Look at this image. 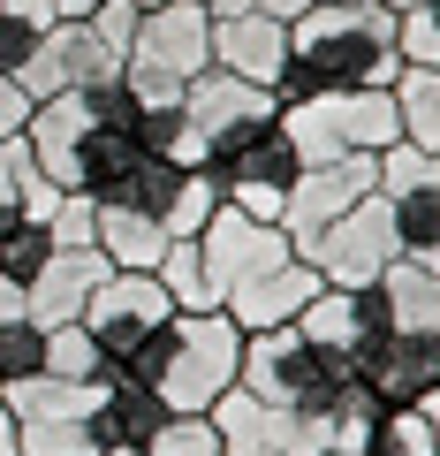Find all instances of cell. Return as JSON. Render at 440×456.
<instances>
[{"instance_id": "obj_2", "label": "cell", "mask_w": 440, "mask_h": 456, "mask_svg": "<svg viewBox=\"0 0 440 456\" xmlns=\"http://www.w3.org/2000/svg\"><path fill=\"white\" fill-rule=\"evenodd\" d=\"M236 373H244V327L220 305L212 312H167L130 358L115 365V380L152 388L167 411H212L236 388Z\"/></svg>"}, {"instance_id": "obj_21", "label": "cell", "mask_w": 440, "mask_h": 456, "mask_svg": "<svg viewBox=\"0 0 440 456\" xmlns=\"http://www.w3.org/2000/svg\"><path fill=\"white\" fill-rule=\"evenodd\" d=\"M395 114H403V145L440 152V69H403L395 77Z\"/></svg>"}, {"instance_id": "obj_28", "label": "cell", "mask_w": 440, "mask_h": 456, "mask_svg": "<svg viewBox=\"0 0 440 456\" xmlns=\"http://www.w3.org/2000/svg\"><path fill=\"white\" fill-rule=\"evenodd\" d=\"M395 46H403V69H440V0L433 8H410Z\"/></svg>"}, {"instance_id": "obj_26", "label": "cell", "mask_w": 440, "mask_h": 456, "mask_svg": "<svg viewBox=\"0 0 440 456\" xmlns=\"http://www.w3.org/2000/svg\"><path fill=\"white\" fill-rule=\"evenodd\" d=\"M46 373V327L16 320V327H0V388L8 380H38Z\"/></svg>"}, {"instance_id": "obj_23", "label": "cell", "mask_w": 440, "mask_h": 456, "mask_svg": "<svg viewBox=\"0 0 440 456\" xmlns=\"http://www.w3.org/2000/svg\"><path fill=\"white\" fill-rule=\"evenodd\" d=\"M357 456H440V441H433V419H425V411H380Z\"/></svg>"}, {"instance_id": "obj_20", "label": "cell", "mask_w": 440, "mask_h": 456, "mask_svg": "<svg viewBox=\"0 0 440 456\" xmlns=\"http://www.w3.org/2000/svg\"><path fill=\"white\" fill-rule=\"evenodd\" d=\"M380 297H388V320H403V327H425V335H440V266L395 259V266H388V281H380Z\"/></svg>"}, {"instance_id": "obj_8", "label": "cell", "mask_w": 440, "mask_h": 456, "mask_svg": "<svg viewBox=\"0 0 440 456\" xmlns=\"http://www.w3.org/2000/svg\"><path fill=\"white\" fill-rule=\"evenodd\" d=\"M380 198H388V213H395L403 259L440 266V152L388 145L380 152Z\"/></svg>"}, {"instance_id": "obj_25", "label": "cell", "mask_w": 440, "mask_h": 456, "mask_svg": "<svg viewBox=\"0 0 440 456\" xmlns=\"http://www.w3.org/2000/svg\"><path fill=\"white\" fill-rule=\"evenodd\" d=\"M145 456H220L212 419H205V411H167V426L145 441Z\"/></svg>"}, {"instance_id": "obj_9", "label": "cell", "mask_w": 440, "mask_h": 456, "mask_svg": "<svg viewBox=\"0 0 440 456\" xmlns=\"http://www.w3.org/2000/svg\"><path fill=\"white\" fill-rule=\"evenodd\" d=\"M167 312H175V305H167L160 274H130V266H115V274L92 289V305H84V320H76V327L99 342V358H107V373H115V365L130 358L137 342H145L152 327L167 320Z\"/></svg>"}, {"instance_id": "obj_3", "label": "cell", "mask_w": 440, "mask_h": 456, "mask_svg": "<svg viewBox=\"0 0 440 456\" xmlns=\"http://www.w3.org/2000/svg\"><path fill=\"white\" fill-rule=\"evenodd\" d=\"M236 388H251L289 426H304V419H334L364 380H357V365H349L342 350H326V342H311L296 320H281V327L244 335V373H236Z\"/></svg>"}, {"instance_id": "obj_16", "label": "cell", "mask_w": 440, "mask_h": 456, "mask_svg": "<svg viewBox=\"0 0 440 456\" xmlns=\"http://www.w3.org/2000/svg\"><path fill=\"white\" fill-rule=\"evenodd\" d=\"M115 274L107 266V251H53L46 266L31 274V327H68V320H84V305H92V289Z\"/></svg>"}, {"instance_id": "obj_30", "label": "cell", "mask_w": 440, "mask_h": 456, "mask_svg": "<svg viewBox=\"0 0 440 456\" xmlns=\"http://www.w3.org/2000/svg\"><path fill=\"white\" fill-rule=\"evenodd\" d=\"M31 46H38V23H23V16H0V77H16V69L31 61Z\"/></svg>"}, {"instance_id": "obj_14", "label": "cell", "mask_w": 440, "mask_h": 456, "mask_svg": "<svg viewBox=\"0 0 440 456\" xmlns=\"http://www.w3.org/2000/svg\"><path fill=\"white\" fill-rule=\"evenodd\" d=\"M311 297H319V274H311V259H274L266 266V274H251L244 289H228V320L244 327V335H259V327H281V320H296V312L311 305Z\"/></svg>"}, {"instance_id": "obj_6", "label": "cell", "mask_w": 440, "mask_h": 456, "mask_svg": "<svg viewBox=\"0 0 440 456\" xmlns=\"http://www.w3.org/2000/svg\"><path fill=\"white\" fill-rule=\"evenodd\" d=\"M182 114H190V137L205 145V175H212V167H228L236 152H251L266 130H281L274 92L228 77V69H205V77L182 92Z\"/></svg>"}, {"instance_id": "obj_32", "label": "cell", "mask_w": 440, "mask_h": 456, "mask_svg": "<svg viewBox=\"0 0 440 456\" xmlns=\"http://www.w3.org/2000/svg\"><path fill=\"white\" fill-rule=\"evenodd\" d=\"M23 122H31V92H23L16 77H0V145L23 137Z\"/></svg>"}, {"instance_id": "obj_4", "label": "cell", "mask_w": 440, "mask_h": 456, "mask_svg": "<svg viewBox=\"0 0 440 456\" xmlns=\"http://www.w3.org/2000/svg\"><path fill=\"white\" fill-rule=\"evenodd\" d=\"M281 137L296 145V160H342V152H388L403 145V114H395V84H357V92H311L296 107H281Z\"/></svg>"}, {"instance_id": "obj_1", "label": "cell", "mask_w": 440, "mask_h": 456, "mask_svg": "<svg viewBox=\"0 0 440 456\" xmlns=\"http://www.w3.org/2000/svg\"><path fill=\"white\" fill-rule=\"evenodd\" d=\"M403 16L380 0H311L289 23V69L274 77V107H296L311 92H357V84H395Z\"/></svg>"}, {"instance_id": "obj_39", "label": "cell", "mask_w": 440, "mask_h": 456, "mask_svg": "<svg viewBox=\"0 0 440 456\" xmlns=\"http://www.w3.org/2000/svg\"><path fill=\"white\" fill-rule=\"evenodd\" d=\"M0 198H8V183H0Z\"/></svg>"}, {"instance_id": "obj_22", "label": "cell", "mask_w": 440, "mask_h": 456, "mask_svg": "<svg viewBox=\"0 0 440 456\" xmlns=\"http://www.w3.org/2000/svg\"><path fill=\"white\" fill-rule=\"evenodd\" d=\"M160 289L175 312H212V289H205V259H197V236H175V244L160 251Z\"/></svg>"}, {"instance_id": "obj_33", "label": "cell", "mask_w": 440, "mask_h": 456, "mask_svg": "<svg viewBox=\"0 0 440 456\" xmlns=\"http://www.w3.org/2000/svg\"><path fill=\"white\" fill-rule=\"evenodd\" d=\"M16 320H31V289L0 274V327H16Z\"/></svg>"}, {"instance_id": "obj_35", "label": "cell", "mask_w": 440, "mask_h": 456, "mask_svg": "<svg viewBox=\"0 0 440 456\" xmlns=\"http://www.w3.org/2000/svg\"><path fill=\"white\" fill-rule=\"evenodd\" d=\"M92 8H107V0H53V16H92Z\"/></svg>"}, {"instance_id": "obj_36", "label": "cell", "mask_w": 440, "mask_h": 456, "mask_svg": "<svg viewBox=\"0 0 440 456\" xmlns=\"http://www.w3.org/2000/svg\"><path fill=\"white\" fill-rule=\"evenodd\" d=\"M380 8H395V16H410V8H433V0H380Z\"/></svg>"}, {"instance_id": "obj_31", "label": "cell", "mask_w": 440, "mask_h": 456, "mask_svg": "<svg viewBox=\"0 0 440 456\" xmlns=\"http://www.w3.org/2000/svg\"><path fill=\"white\" fill-rule=\"evenodd\" d=\"M84 23H92V31L107 38V46H115V53H130V31H137V8H130V0H107V8H92V16H84Z\"/></svg>"}, {"instance_id": "obj_15", "label": "cell", "mask_w": 440, "mask_h": 456, "mask_svg": "<svg viewBox=\"0 0 440 456\" xmlns=\"http://www.w3.org/2000/svg\"><path fill=\"white\" fill-rule=\"evenodd\" d=\"M212 69L274 92V77L289 69V23H274V16H212Z\"/></svg>"}, {"instance_id": "obj_27", "label": "cell", "mask_w": 440, "mask_h": 456, "mask_svg": "<svg viewBox=\"0 0 440 456\" xmlns=\"http://www.w3.org/2000/svg\"><path fill=\"white\" fill-rule=\"evenodd\" d=\"M46 236H53V251H92L99 244V206L84 191H61V206L46 213Z\"/></svg>"}, {"instance_id": "obj_17", "label": "cell", "mask_w": 440, "mask_h": 456, "mask_svg": "<svg viewBox=\"0 0 440 456\" xmlns=\"http://www.w3.org/2000/svg\"><path fill=\"white\" fill-rule=\"evenodd\" d=\"M205 419H212L220 456H289V419H281L274 403H259L251 388H228Z\"/></svg>"}, {"instance_id": "obj_7", "label": "cell", "mask_w": 440, "mask_h": 456, "mask_svg": "<svg viewBox=\"0 0 440 456\" xmlns=\"http://www.w3.org/2000/svg\"><path fill=\"white\" fill-rule=\"evenodd\" d=\"M296 259H311V274H319L326 289H372V281H388V266L403 259L388 198L372 191L364 206H349L342 221H326L319 236H304V244H296Z\"/></svg>"}, {"instance_id": "obj_13", "label": "cell", "mask_w": 440, "mask_h": 456, "mask_svg": "<svg viewBox=\"0 0 440 456\" xmlns=\"http://www.w3.org/2000/svg\"><path fill=\"white\" fill-rule=\"evenodd\" d=\"M296 145L281 130H266L251 152H236L228 167H212V183H220V206H236V213H251V221H274L281 228V206H289V191H296Z\"/></svg>"}, {"instance_id": "obj_37", "label": "cell", "mask_w": 440, "mask_h": 456, "mask_svg": "<svg viewBox=\"0 0 440 456\" xmlns=\"http://www.w3.org/2000/svg\"><path fill=\"white\" fill-rule=\"evenodd\" d=\"M425 411V419H433V441H440V395H433V403H418Z\"/></svg>"}, {"instance_id": "obj_34", "label": "cell", "mask_w": 440, "mask_h": 456, "mask_svg": "<svg viewBox=\"0 0 440 456\" xmlns=\"http://www.w3.org/2000/svg\"><path fill=\"white\" fill-rule=\"evenodd\" d=\"M0 16H23V23H38V31L61 23V16H53V0H0Z\"/></svg>"}, {"instance_id": "obj_5", "label": "cell", "mask_w": 440, "mask_h": 456, "mask_svg": "<svg viewBox=\"0 0 440 456\" xmlns=\"http://www.w3.org/2000/svg\"><path fill=\"white\" fill-rule=\"evenodd\" d=\"M205 69H212V16L197 0H160L137 16L130 53H122V77L137 99H182Z\"/></svg>"}, {"instance_id": "obj_24", "label": "cell", "mask_w": 440, "mask_h": 456, "mask_svg": "<svg viewBox=\"0 0 440 456\" xmlns=\"http://www.w3.org/2000/svg\"><path fill=\"white\" fill-rule=\"evenodd\" d=\"M46 373L53 380H107V358H99V342L68 320V327H46Z\"/></svg>"}, {"instance_id": "obj_19", "label": "cell", "mask_w": 440, "mask_h": 456, "mask_svg": "<svg viewBox=\"0 0 440 456\" xmlns=\"http://www.w3.org/2000/svg\"><path fill=\"white\" fill-rule=\"evenodd\" d=\"M99 251H107V266H130V274H152L167 251V228L145 221V213L130 206H99Z\"/></svg>"}, {"instance_id": "obj_38", "label": "cell", "mask_w": 440, "mask_h": 456, "mask_svg": "<svg viewBox=\"0 0 440 456\" xmlns=\"http://www.w3.org/2000/svg\"><path fill=\"white\" fill-rule=\"evenodd\" d=\"M130 8H137V16H145V8H160V0H130Z\"/></svg>"}, {"instance_id": "obj_12", "label": "cell", "mask_w": 440, "mask_h": 456, "mask_svg": "<svg viewBox=\"0 0 440 456\" xmlns=\"http://www.w3.org/2000/svg\"><path fill=\"white\" fill-rule=\"evenodd\" d=\"M372 191H380V160L372 152H342V160L296 167V191H289V206H281V236L304 244V236H319L326 221H342L349 206H364Z\"/></svg>"}, {"instance_id": "obj_10", "label": "cell", "mask_w": 440, "mask_h": 456, "mask_svg": "<svg viewBox=\"0 0 440 456\" xmlns=\"http://www.w3.org/2000/svg\"><path fill=\"white\" fill-rule=\"evenodd\" d=\"M115 69H122V53L107 46L92 23H84V16H61V23H46V31H38V46H31V61L16 69V84L31 92V107H38V99L84 92V84L115 77Z\"/></svg>"}, {"instance_id": "obj_18", "label": "cell", "mask_w": 440, "mask_h": 456, "mask_svg": "<svg viewBox=\"0 0 440 456\" xmlns=\"http://www.w3.org/2000/svg\"><path fill=\"white\" fill-rule=\"evenodd\" d=\"M160 426H167V403H160V395L137 388V380H115V373H107V395H99V411H92V449H145Z\"/></svg>"}, {"instance_id": "obj_29", "label": "cell", "mask_w": 440, "mask_h": 456, "mask_svg": "<svg viewBox=\"0 0 440 456\" xmlns=\"http://www.w3.org/2000/svg\"><path fill=\"white\" fill-rule=\"evenodd\" d=\"M205 16H274V23H296L311 0H197Z\"/></svg>"}, {"instance_id": "obj_11", "label": "cell", "mask_w": 440, "mask_h": 456, "mask_svg": "<svg viewBox=\"0 0 440 456\" xmlns=\"http://www.w3.org/2000/svg\"><path fill=\"white\" fill-rule=\"evenodd\" d=\"M289 236H281L274 221H251V213L236 206H212V221L197 228V259H205V289L212 305H228V289H244L251 274H266L274 259H289Z\"/></svg>"}]
</instances>
